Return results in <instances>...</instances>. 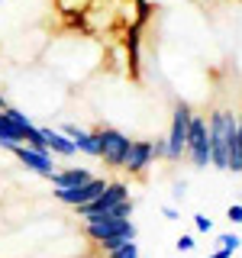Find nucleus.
<instances>
[{"mask_svg":"<svg viewBox=\"0 0 242 258\" xmlns=\"http://www.w3.org/2000/svg\"><path fill=\"white\" fill-rule=\"evenodd\" d=\"M236 123L239 113H232L229 107H216L207 116L210 129V168L216 171H229V145L236 139Z\"/></svg>","mask_w":242,"mask_h":258,"instance_id":"f257e3e1","label":"nucleus"},{"mask_svg":"<svg viewBox=\"0 0 242 258\" xmlns=\"http://www.w3.org/2000/svg\"><path fill=\"white\" fill-rule=\"evenodd\" d=\"M191 119H194V107H191V103H184V100L174 103V110H171V126H168V136H165V161H181V158H184Z\"/></svg>","mask_w":242,"mask_h":258,"instance_id":"f03ea898","label":"nucleus"},{"mask_svg":"<svg viewBox=\"0 0 242 258\" xmlns=\"http://www.w3.org/2000/svg\"><path fill=\"white\" fill-rule=\"evenodd\" d=\"M0 149H7L10 155H16V161H20L26 171L45 177V181H48L55 171H58V165H55V155H52L48 149H36V145H26V142H20V145H0Z\"/></svg>","mask_w":242,"mask_h":258,"instance_id":"7ed1b4c3","label":"nucleus"},{"mask_svg":"<svg viewBox=\"0 0 242 258\" xmlns=\"http://www.w3.org/2000/svg\"><path fill=\"white\" fill-rule=\"evenodd\" d=\"M123 200H129V184H126V181H113V177H110L107 190H103L97 200H91L87 207H78L75 213H78L84 223H87V220H107L110 210L116 207V204H123Z\"/></svg>","mask_w":242,"mask_h":258,"instance_id":"20e7f679","label":"nucleus"},{"mask_svg":"<svg viewBox=\"0 0 242 258\" xmlns=\"http://www.w3.org/2000/svg\"><path fill=\"white\" fill-rule=\"evenodd\" d=\"M97 142H100V161L107 168H123L126 165V155H129L133 139H129L123 129L100 126V129H97Z\"/></svg>","mask_w":242,"mask_h":258,"instance_id":"39448f33","label":"nucleus"},{"mask_svg":"<svg viewBox=\"0 0 242 258\" xmlns=\"http://www.w3.org/2000/svg\"><path fill=\"white\" fill-rule=\"evenodd\" d=\"M184 158L194 168H210V129H207V116H200V113H194V119H191Z\"/></svg>","mask_w":242,"mask_h":258,"instance_id":"423d86ee","label":"nucleus"},{"mask_svg":"<svg viewBox=\"0 0 242 258\" xmlns=\"http://www.w3.org/2000/svg\"><path fill=\"white\" fill-rule=\"evenodd\" d=\"M107 184H110V177H103V174H97L94 181H87V184H81V187H71V190H55V200L65 207H71V210H78V207H87L91 200H97L103 190H107Z\"/></svg>","mask_w":242,"mask_h":258,"instance_id":"0eeeda50","label":"nucleus"},{"mask_svg":"<svg viewBox=\"0 0 242 258\" xmlns=\"http://www.w3.org/2000/svg\"><path fill=\"white\" fill-rule=\"evenodd\" d=\"M155 161H158V158H155V149H152V142H149V139H133L123 171H126L129 177H142L152 165H155Z\"/></svg>","mask_w":242,"mask_h":258,"instance_id":"6e6552de","label":"nucleus"},{"mask_svg":"<svg viewBox=\"0 0 242 258\" xmlns=\"http://www.w3.org/2000/svg\"><path fill=\"white\" fill-rule=\"evenodd\" d=\"M133 229H136L133 220H87L81 232H84V239H91L97 245V242H103V239H113V236H119V232H133Z\"/></svg>","mask_w":242,"mask_h":258,"instance_id":"1a4fd4ad","label":"nucleus"},{"mask_svg":"<svg viewBox=\"0 0 242 258\" xmlns=\"http://www.w3.org/2000/svg\"><path fill=\"white\" fill-rule=\"evenodd\" d=\"M58 129H62V133L78 145L81 155H87V158H97V161H100V142H97V129H84V126H75V123H65V126H58Z\"/></svg>","mask_w":242,"mask_h":258,"instance_id":"9d476101","label":"nucleus"},{"mask_svg":"<svg viewBox=\"0 0 242 258\" xmlns=\"http://www.w3.org/2000/svg\"><path fill=\"white\" fill-rule=\"evenodd\" d=\"M94 171L91 168H84V165H71V168H65V171H55L52 177H48V184H52V190H71V187H81V184H87V181H94Z\"/></svg>","mask_w":242,"mask_h":258,"instance_id":"9b49d317","label":"nucleus"},{"mask_svg":"<svg viewBox=\"0 0 242 258\" xmlns=\"http://www.w3.org/2000/svg\"><path fill=\"white\" fill-rule=\"evenodd\" d=\"M42 136H45V149L52 152L55 158H75L81 155L78 152V145L68 139V136L62 133V129H52V126H42Z\"/></svg>","mask_w":242,"mask_h":258,"instance_id":"f8f14e48","label":"nucleus"},{"mask_svg":"<svg viewBox=\"0 0 242 258\" xmlns=\"http://www.w3.org/2000/svg\"><path fill=\"white\" fill-rule=\"evenodd\" d=\"M26 142V133L7 110H0V145H20Z\"/></svg>","mask_w":242,"mask_h":258,"instance_id":"ddd939ff","label":"nucleus"},{"mask_svg":"<svg viewBox=\"0 0 242 258\" xmlns=\"http://www.w3.org/2000/svg\"><path fill=\"white\" fill-rule=\"evenodd\" d=\"M229 174H242V116L236 123V139L229 145Z\"/></svg>","mask_w":242,"mask_h":258,"instance_id":"4468645a","label":"nucleus"},{"mask_svg":"<svg viewBox=\"0 0 242 258\" xmlns=\"http://www.w3.org/2000/svg\"><path fill=\"white\" fill-rule=\"evenodd\" d=\"M216 248H223V252H239L242 248V236L239 232H216Z\"/></svg>","mask_w":242,"mask_h":258,"instance_id":"2eb2a0df","label":"nucleus"},{"mask_svg":"<svg viewBox=\"0 0 242 258\" xmlns=\"http://www.w3.org/2000/svg\"><path fill=\"white\" fill-rule=\"evenodd\" d=\"M103 258H142V252H139V242H126V245H119L116 252H110Z\"/></svg>","mask_w":242,"mask_h":258,"instance_id":"dca6fc26","label":"nucleus"},{"mask_svg":"<svg viewBox=\"0 0 242 258\" xmlns=\"http://www.w3.org/2000/svg\"><path fill=\"white\" fill-rule=\"evenodd\" d=\"M194 226H197V232H213L216 229L213 220H210L207 213H194Z\"/></svg>","mask_w":242,"mask_h":258,"instance_id":"f3484780","label":"nucleus"},{"mask_svg":"<svg viewBox=\"0 0 242 258\" xmlns=\"http://www.w3.org/2000/svg\"><path fill=\"white\" fill-rule=\"evenodd\" d=\"M174 248H177V252H194V248H197V239H194V236H188V232H184V236H177Z\"/></svg>","mask_w":242,"mask_h":258,"instance_id":"a211bd4d","label":"nucleus"},{"mask_svg":"<svg viewBox=\"0 0 242 258\" xmlns=\"http://www.w3.org/2000/svg\"><path fill=\"white\" fill-rule=\"evenodd\" d=\"M226 220H229L232 226H242V204H232V207H226Z\"/></svg>","mask_w":242,"mask_h":258,"instance_id":"6ab92c4d","label":"nucleus"},{"mask_svg":"<svg viewBox=\"0 0 242 258\" xmlns=\"http://www.w3.org/2000/svg\"><path fill=\"white\" fill-rule=\"evenodd\" d=\"M171 197L174 200H184V197H188V181H184V177H177V181L171 184Z\"/></svg>","mask_w":242,"mask_h":258,"instance_id":"aec40b11","label":"nucleus"},{"mask_svg":"<svg viewBox=\"0 0 242 258\" xmlns=\"http://www.w3.org/2000/svg\"><path fill=\"white\" fill-rule=\"evenodd\" d=\"M161 216H165V220H181V210H177V207H161Z\"/></svg>","mask_w":242,"mask_h":258,"instance_id":"412c9836","label":"nucleus"},{"mask_svg":"<svg viewBox=\"0 0 242 258\" xmlns=\"http://www.w3.org/2000/svg\"><path fill=\"white\" fill-rule=\"evenodd\" d=\"M152 149H155V158H165V139H155Z\"/></svg>","mask_w":242,"mask_h":258,"instance_id":"4be33fe9","label":"nucleus"},{"mask_svg":"<svg viewBox=\"0 0 242 258\" xmlns=\"http://www.w3.org/2000/svg\"><path fill=\"white\" fill-rule=\"evenodd\" d=\"M207 258H232V252H223V248H216V252L207 255Z\"/></svg>","mask_w":242,"mask_h":258,"instance_id":"5701e85b","label":"nucleus"},{"mask_svg":"<svg viewBox=\"0 0 242 258\" xmlns=\"http://www.w3.org/2000/svg\"><path fill=\"white\" fill-rule=\"evenodd\" d=\"M7 107H10V103H7V97L0 94V110H7Z\"/></svg>","mask_w":242,"mask_h":258,"instance_id":"b1692460","label":"nucleus"},{"mask_svg":"<svg viewBox=\"0 0 242 258\" xmlns=\"http://www.w3.org/2000/svg\"><path fill=\"white\" fill-rule=\"evenodd\" d=\"M0 4H4V0H0Z\"/></svg>","mask_w":242,"mask_h":258,"instance_id":"393cba45","label":"nucleus"},{"mask_svg":"<svg viewBox=\"0 0 242 258\" xmlns=\"http://www.w3.org/2000/svg\"><path fill=\"white\" fill-rule=\"evenodd\" d=\"M142 258H145V255H142Z\"/></svg>","mask_w":242,"mask_h":258,"instance_id":"a878e982","label":"nucleus"}]
</instances>
